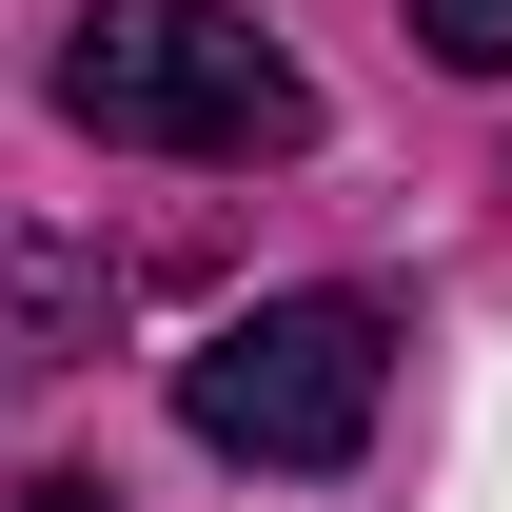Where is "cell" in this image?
Here are the masks:
<instances>
[{
	"label": "cell",
	"instance_id": "6da1fadb",
	"mask_svg": "<svg viewBox=\"0 0 512 512\" xmlns=\"http://www.w3.org/2000/svg\"><path fill=\"white\" fill-rule=\"evenodd\" d=\"M60 119L119 158H296L316 79L256 40L237 0H79L60 20Z\"/></svg>",
	"mask_w": 512,
	"mask_h": 512
},
{
	"label": "cell",
	"instance_id": "3957f363",
	"mask_svg": "<svg viewBox=\"0 0 512 512\" xmlns=\"http://www.w3.org/2000/svg\"><path fill=\"white\" fill-rule=\"evenodd\" d=\"M119 335V256H60V237H0V375H79Z\"/></svg>",
	"mask_w": 512,
	"mask_h": 512
},
{
	"label": "cell",
	"instance_id": "5b68a950",
	"mask_svg": "<svg viewBox=\"0 0 512 512\" xmlns=\"http://www.w3.org/2000/svg\"><path fill=\"white\" fill-rule=\"evenodd\" d=\"M20 512H119V493H99V473H40V493H20Z\"/></svg>",
	"mask_w": 512,
	"mask_h": 512
},
{
	"label": "cell",
	"instance_id": "7a4b0ae2",
	"mask_svg": "<svg viewBox=\"0 0 512 512\" xmlns=\"http://www.w3.org/2000/svg\"><path fill=\"white\" fill-rule=\"evenodd\" d=\"M375 394H394V316L375 296H256V316H217L178 355V434L237 453V473H355Z\"/></svg>",
	"mask_w": 512,
	"mask_h": 512
},
{
	"label": "cell",
	"instance_id": "277c9868",
	"mask_svg": "<svg viewBox=\"0 0 512 512\" xmlns=\"http://www.w3.org/2000/svg\"><path fill=\"white\" fill-rule=\"evenodd\" d=\"M414 40H434L453 79H512V0H414Z\"/></svg>",
	"mask_w": 512,
	"mask_h": 512
}]
</instances>
